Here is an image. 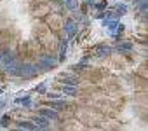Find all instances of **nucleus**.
<instances>
[{
    "label": "nucleus",
    "mask_w": 148,
    "mask_h": 131,
    "mask_svg": "<svg viewBox=\"0 0 148 131\" xmlns=\"http://www.w3.org/2000/svg\"><path fill=\"white\" fill-rule=\"evenodd\" d=\"M19 126L25 128V129H37V126H33V124H30V122H21Z\"/></svg>",
    "instance_id": "8"
},
{
    "label": "nucleus",
    "mask_w": 148,
    "mask_h": 131,
    "mask_svg": "<svg viewBox=\"0 0 148 131\" xmlns=\"http://www.w3.org/2000/svg\"><path fill=\"white\" fill-rule=\"evenodd\" d=\"M66 32H68L70 35H73V33L77 32V25H73V23H68V25H66Z\"/></svg>",
    "instance_id": "6"
},
{
    "label": "nucleus",
    "mask_w": 148,
    "mask_h": 131,
    "mask_svg": "<svg viewBox=\"0 0 148 131\" xmlns=\"http://www.w3.org/2000/svg\"><path fill=\"white\" fill-rule=\"evenodd\" d=\"M2 107H5V103H4V101H0V108H2Z\"/></svg>",
    "instance_id": "12"
},
{
    "label": "nucleus",
    "mask_w": 148,
    "mask_h": 131,
    "mask_svg": "<svg viewBox=\"0 0 148 131\" xmlns=\"http://www.w3.org/2000/svg\"><path fill=\"white\" fill-rule=\"evenodd\" d=\"M0 122H2V126L5 128V126L9 124V117H7V115H4V117H2V121H0Z\"/></svg>",
    "instance_id": "11"
},
{
    "label": "nucleus",
    "mask_w": 148,
    "mask_h": 131,
    "mask_svg": "<svg viewBox=\"0 0 148 131\" xmlns=\"http://www.w3.org/2000/svg\"><path fill=\"white\" fill-rule=\"evenodd\" d=\"M115 9H119V11H120L119 14H125V11H127V7H125L124 4H117V7H115Z\"/></svg>",
    "instance_id": "9"
},
{
    "label": "nucleus",
    "mask_w": 148,
    "mask_h": 131,
    "mask_svg": "<svg viewBox=\"0 0 148 131\" xmlns=\"http://www.w3.org/2000/svg\"><path fill=\"white\" fill-rule=\"evenodd\" d=\"M108 52H110V49L105 47V46H96V47L92 49V54H94V56H106Z\"/></svg>",
    "instance_id": "1"
},
{
    "label": "nucleus",
    "mask_w": 148,
    "mask_h": 131,
    "mask_svg": "<svg viewBox=\"0 0 148 131\" xmlns=\"http://www.w3.org/2000/svg\"><path fill=\"white\" fill-rule=\"evenodd\" d=\"M44 117H47V119H58V114L54 112V110H49V108H45V110H42L40 112Z\"/></svg>",
    "instance_id": "4"
},
{
    "label": "nucleus",
    "mask_w": 148,
    "mask_h": 131,
    "mask_svg": "<svg viewBox=\"0 0 148 131\" xmlns=\"http://www.w3.org/2000/svg\"><path fill=\"white\" fill-rule=\"evenodd\" d=\"M66 6H68V9H77V7H79L77 0H68V2H66Z\"/></svg>",
    "instance_id": "7"
},
{
    "label": "nucleus",
    "mask_w": 148,
    "mask_h": 131,
    "mask_svg": "<svg viewBox=\"0 0 148 131\" xmlns=\"http://www.w3.org/2000/svg\"><path fill=\"white\" fill-rule=\"evenodd\" d=\"M54 65H56V59H54V58H44V59L40 61V67H42V68H45V67L51 68V67H54Z\"/></svg>",
    "instance_id": "2"
},
{
    "label": "nucleus",
    "mask_w": 148,
    "mask_h": 131,
    "mask_svg": "<svg viewBox=\"0 0 148 131\" xmlns=\"http://www.w3.org/2000/svg\"><path fill=\"white\" fill-rule=\"evenodd\" d=\"M117 49H119V51H122V52H125V51H131V49H132V46H131V42H122V44H119V46H117Z\"/></svg>",
    "instance_id": "5"
},
{
    "label": "nucleus",
    "mask_w": 148,
    "mask_h": 131,
    "mask_svg": "<svg viewBox=\"0 0 148 131\" xmlns=\"http://www.w3.org/2000/svg\"><path fill=\"white\" fill-rule=\"evenodd\" d=\"M35 122L38 124V128H49V119H47V117H44V115H42V117H37V119H35Z\"/></svg>",
    "instance_id": "3"
},
{
    "label": "nucleus",
    "mask_w": 148,
    "mask_h": 131,
    "mask_svg": "<svg viewBox=\"0 0 148 131\" xmlns=\"http://www.w3.org/2000/svg\"><path fill=\"white\" fill-rule=\"evenodd\" d=\"M63 91L68 93V94H77V88H64Z\"/></svg>",
    "instance_id": "10"
}]
</instances>
